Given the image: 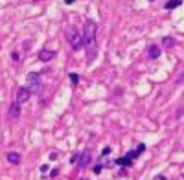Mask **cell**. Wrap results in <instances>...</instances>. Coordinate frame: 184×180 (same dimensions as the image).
<instances>
[{
	"mask_svg": "<svg viewBox=\"0 0 184 180\" xmlns=\"http://www.w3.org/2000/svg\"><path fill=\"white\" fill-rule=\"evenodd\" d=\"M111 151H112L111 147H105V149L101 151V155H103V156H105V155H111Z\"/></svg>",
	"mask_w": 184,
	"mask_h": 180,
	"instance_id": "16",
	"label": "cell"
},
{
	"mask_svg": "<svg viewBox=\"0 0 184 180\" xmlns=\"http://www.w3.org/2000/svg\"><path fill=\"white\" fill-rule=\"evenodd\" d=\"M7 160L11 162V164H19L21 162V155L19 153H9L7 155Z\"/></svg>",
	"mask_w": 184,
	"mask_h": 180,
	"instance_id": "11",
	"label": "cell"
},
{
	"mask_svg": "<svg viewBox=\"0 0 184 180\" xmlns=\"http://www.w3.org/2000/svg\"><path fill=\"white\" fill-rule=\"evenodd\" d=\"M78 162H79V167H81V169H85V167L90 164V151H85L81 156H79V160H78Z\"/></svg>",
	"mask_w": 184,
	"mask_h": 180,
	"instance_id": "7",
	"label": "cell"
},
{
	"mask_svg": "<svg viewBox=\"0 0 184 180\" xmlns=\"http://www.w3.org/2000/svg\"><path fill=\"white\" fill-rule=\"evenodd\" d=\"M30 96H31L30 88H19L17 94H15V101H17V103H24V101L30 99Z\"/></svg>",
	"mask_w": 184,
	"mask_h": 180,
	"instance_id": "4",
	"label": "cell"
},
{
	"mask_svg": "<svg viewBox=\"0 0 184 180\" xmlns=\"http://www.w3.org/2000/svg\"><path fill=\"white\" fill-rule=\"evenodd\" d=\"M70 81H72V83H78V81H79V76H78L76 72H72V74H70Z\"/></svg>",
	"mask_w": 184,
	"mask_h": 180,
	"instance_id": "13",
	"label": "cell"
},
{
	"mask_svg": "<svg viewBox=\"0 0 184 180\" xmlns=\"http://www.w3.org/2000/svg\"><path fill=\"white\" fill-rule=\"evenodd\" d=\"M144 151H145V145H144V143H138V147H136V153H138V155H142Z\"/></svg>",
	"mask_w": 184,
	"mask_h": 180,
	"instance_id": "15",
	"label": "cell"
},
{
	"mask_svg": "<svg viewBox=\"0 0 184 180\" xmlns=\"http://www.w3.org/2000/svg\"><path fill=\"white\" fill-rule=\"evenodd\" d=\"M158 55H160V48H158V46H151V48H149V57H151V59H157Z\"/></svg>",
	"mask_w": 184,
	"mask_h": 180,
	"instance_id": "8",
	"label": "cell"
},
{
	"mask_svg": "<svg viewBox=\"0 0 184 180\" xmlns=\"http://www.w3.org/2000/svg\"><path fill=\"white\" fill-rule=\"evenodd\" d=\"M96 31H98V26L94 20H85V28H83V42H85V48H87V57L92 59L96 55Z\"/></svg>",
	"mask_w": 184,
	"mask_h": 180,
	"instance_id": "1",
	"label": "cell"
},
{
	"mask_svg": "<svg viewBox=\"0 0 184 180\" xmlns=\"http://www.w3.org/2000/svg\"><path fill=\"white\" fill-rule=\"evenodd\" d=\"M74 2H76V0H64V4H68V6H70V4H74Z\"/></svg>",
	"mask_w": 184,
	"mask_h": 180,
	"instance_id": "17",
	"label": "cell"
},
{
	"mask_svg": "<svg viewBox=\"0 0 184 180\" xmlns=\"http://www.w3.org/2000/svg\"><path fill=\"white\" fill-rule=\"evenodd\" d=\"M164 46H166V48H173V46H175V39H171V37H164Z\"/></svg>",
	"mask_w": 184,
	"mask_h": 180,
	"instance_id": "12",
	"label": "cell"
},
{
	"mask_svg": "<svg viewBox=\"0 0 184 180\" xmlns=\"http://www.w3.org/2000/svg\"><path fill=\"white\" fill-rule=\"evenodd\" d=\"M64 35H66V39H68L70 46H72L74 50H81L83 46H85V42H83V33H79L76 28H66Z\"/></svg>",
	"mask_w": 184,
	"mask_h": 180,
	"instance_id": "2",
	"label": "cell"
},
{
	"mask_svg": "<svg viewBox=\"0 0 184 180\" xmlns=\"http://www.w3.org/2000/svg\"><path fill=\"white\" fill-rule=\"evenodd\" d=\"M28 88H30V92H41L42 85H41L39 74H35V72L28 74Z\"/></svg>",
	"mask_w": 184,
	"mask_h": 180,
	"instance_id": "3",
	"label": "cell"
},
{
	"mask_svg": "<svg viewBox=\"0 0 184 180\" xmlns=\"http://www.w3.org/2000/svg\"><path fill=\"white\" fill-rule=\"evenodd\" d=\"M33 2H41V0H33Z\"/></svg>",
	"mask_w": 184,
	"mask_h": 180,
	"instance_id": "18",
	"label": "cell"
},
{
	"mask_svg": "<svg viewBox=\"0 0 184 180\" xmlns=\"http://www.w3.org/2000/svg\"><path fill=\"white\" fill-rule=\"evenodd\" d=\"M54 57H55V52H54V50L44 48V50L39 52V61H42V62H48V61H52Z\"/></svg>",
	"mask_w": 184,
	"mask_h": 180,
	"instance_id": "6",
	"label": "cell"
},
{
	"mask_svg": "<svg viewBox=\"0 0 184 180\" xmlns=\"http://www.w3.org/2000/svg\"><path fill=\"white\" fill-rule=\"evenodd\" d=\"M116 164H118V165H123V167H129V165H131V164H133V160H131V158H127V156H120V158H118V160H116Z\"/></svg>",
	"mask_w": 184,
	"mask_h": 180,
	"instance_id": "10",
	"label": "cell"
},
{
	"mask_svg": "<svg viewBox=\"0 0 184 180\" xmlns=\"http://www.w3.org/2000/svg\"><path fill=\"white\" fill-rule=\"evenodd\" d=\"M138 156H140V155H138L136 151H131V153L127 155V158H131V160H134V158H138Z\"/></svg>",
	"mask_w": 184,
	"mask_h": 180,
	"instance_id": "14",
	"label": "cell"
},
{
	"mask_svg": "<svg viewBox=\"0 0 184 180\" xmlns=\"http://www.w3.org/2000/svg\"><path fill=\"white\" fill-rule=\"evenodd\" d=\"M7 116H9V120H11V121L19 120V116H21V103H17V101H15V103L9 107V114H7Z\"/></svg>",
	"mask_w": 184,
	"mask_h": 180,
	"instance_id": "5",
	"label": "cell"
},
{
	"mask_svg": "<svg viewBox=\"0 0 184 180\" xmlns=\"http://www.w3.org/2000/svg\"><path fill=\"white\" fill-rule=\"evenodd\" d=\"M181 4H182V0H169V2H166V9H175Z\"/></svg>",
	"mask_w": 184,
	"mask_h": 180,
	"instance_id": "9",
	"label": "cell"
}]
</instances>
